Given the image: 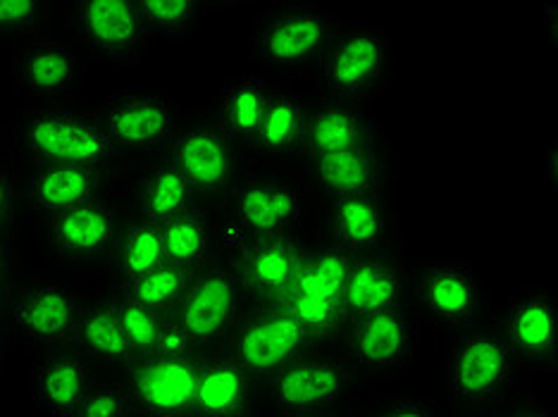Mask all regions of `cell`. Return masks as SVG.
<instances>
[{
  "label": "cell",
  "instance_id": "1",
  "mask_svg": "<svg viewBox=\"0 0 558 417\" xmlns=\"http://www.w3.org/2000/svg\"><path fill=\"white\" fill-rule=\"evenodd\" d=\"M439 372L447 396L473 410H509L532 398L535 372L506 344L499 324L492 322L449 336Z\"/></svg>",
  "mask_w": 558,
  "mask_h": 417
},
{
  "label": "cell",
  "instance_id": "2",
  "mask_svg": "<svg viewBox=\"0 0 558 417\" xmlns=\"http://www.w3.org/2000/svg\"><path fill=\"white\" fill-rule=\"evenodd\" d=\"M12 144H20L36 165H82L106 170L124 154L110 142L92 98H62L48 106H32L15 130Z\"/></svg>",
  "mask_w": 558,
  "mask_h": 417
},
{
  "label": "cell",
  "instance_id": "3",
  "mask_svg": "<svg viewBox=\"0 0 558 417\" xmlns=\"http://www.w3.org/2000/svg\"><path fill=\"white\" fill-rule=\"evenodd\" d=\"M339 20L315 3H272L253 17L244 53L263 77L296 79L315 72Z\"/></svg>",
  "mask_w": 558,
  "mask_h": 417
},
{
  "label": "cell",
  "instance_id": "4",
  "mask_svg": "<svg viewBox=\"0 0 558 417\" xmlns=\"http://www.w3.org/2000/svg\"><path fill=\"white\" fill-rule=\"evenodd\" d=\"M313 74L315 96L371 106L395 79V41L383 22H339Z\"/></svg>",
  "mask_w": 558,
  "mask_h": 417
},
{
  "label": "cell",
  "instance_id": "5",
  "mask_svg": "<svg viewBox=\"0 0 558 417\" xmlns=\"http://www.w3.org/2000/svg\"><path fill=\"white\" fill-rule=\"evenodd\" d=\"M413 312L423 327L456 336L492 322L489 289L473 262L433 256L409 265Z\"/></svg>",
  "mask_w": 558,
  "mask_h": 417
},
{
  "label": "cell",
  "instance_id": "6",
  "mask_svg": "<svg viewBox=\"0 0 558 417\" xmlns=\"http://www.w3.org/2000/svg\"><path fill=\"white\" fill-rule=\"evenodd\" d=\"M62 10L70 41L108 70L138 68L156 46L136 0H77Z\"/></svg>",
  "mask_w": 558,
  "mask_h": 417
},
{
  "label": "cell",
  "instance_id": "7",
  "mask_svg": "<svg viewBox=\"0 0 558 417\" xmlns=\"http://www.w3.org/2000/svg\"><path fill=\"white\" fill-rule=\"evenodd\" d=\"M361 377L341 351L313 346L268 382L277 415L353 413L359 403Z\"/></svg>",
  "mask_w": 558,
  "mask_h": 417
},
{
  "label": "cell",
  "instance_id": "8",
  "mask_svg": "<svg viewBox=\"0 0 558 417\" xmlns=\"http://www.w3.org/2000/svg\"><path fill=\"white\" fill-rule=\"evenodd\" d=\"M351 262L353 258L337 244L306 250L296 282L282 303L315 346L332 344L344 332V286Z\"/></svg>",
  "mask_w": 558,
  "mask_h": 417
},
{
  "label": "cell",
  "instance_id": "9",
  "mask_svg": "<svg viewBox=\"0 0 558 417\" xmlns=\"http://www.w3.org/2000/svg\"><path fill=\"white\" fill-rule=\"evenodd\" d=\"M341 356L359 377L389 379L415 363L423 344V324L411 306L365 315L344 327Z\"/></svg>",
  "mask_w": 558,
  "mask_h": 417
},
{
  "label": "cell",
  "instance_id": "10",
  "mask_svg": "<svg viewBox=\"0 0 558 417\" xmlns=\"http://www.w3.org/2000/svg\"><path fill=\"white\" fill-rule=\"evenodd\" d=\"M98 115L122 154H160L170 148L182 110L158 88L134 84L100 100Z\"/></svg>",
  "mask_w": 558,
  "mask_h": 417
},
{
  "label": "cell",
  "instance_id": "11",
  "mask_svg": "<svg viewBox=\"0 0 558 417\" xmlns=\"http://www.w3.org/2000/svg\"><path fill=\"white\" fill-rule=\"evenodd\" d=\"M230 358L253 382H270L315 344L284 306H263L239 320L230 334Z\"/></svg>",
  "mask_w": 558,
  "mask_h": 417
},
{
  "label": "cell",
  "instance_id": "12",
  "mask_svg": "<svg viewBox=\"0 0 558 417\" xmlns=\"http://www.w3.org/2000/svg\"><path fill=\"white\" fill-rule=\"evenodd\" d=\"M168 150L196 198L230 196L239 180L236 154L215 118L206 112H182Z\"/></svg>",
  "mask_w": 558,
  "mask_h": 417
},
{
  "label": "cell",
  "instance_id": "13",
  "mask_svg": "<svg viewBox=\"0 0 558 417\" xmlns=\"http://www.w3.org/2000/svg\"><path fill=\"white\" fill-rule=\"evenodd\" d=\"M10 74L27 106H48L70 98L86 74L82 50L62 36L34 34L10 53Z\"/></svg>",
  "mask_w": 558,
  "mask_h": 417
},
{
  "label": "cell",
  "instance_id": "14",
  "mask_svg": "<svg viewBox=\"0 0 558 417\" xmlns=\"http://www.w3.org/2000/svg\"><path fill=\"white\" fill-rule=\"evenodd\" d=\"M198 370V351L138 358L122 379L136 417H194Z\"/></svg>",
  "mask_w": 558,
  "mask_h": 417
},
{
  "label": "cell",
  "instance_id": "15",
  "mask_svg": "<svg viewBox=\"0 0 558 417\" xmlns=\"http://www.w3.org/2000/svg\"><path fill=\"white\" fill-rule=\"evenodd\" d=\"M241 301H244V289L239 272L222 265L203 268L172 312V320L182 327L194 348L201 351L234 332L241 320Z\"/></svg>",
  "mask_w": 558,
  "mask_h": 417
},
{
  "label": "cell",
  "instance_id": "16",
  "mask_svg": "<svg viewBox=\"0 0 558 417\" xmlns=\"http://www.w3.org/2000/svg\"><path fill=\"white\" fill-rule=\"evenodd\" d=\"M230 220L246 242L260 236L291 234L303 218V196L272 176H239L230 192Z\"/></svg>",
  "mask_w": 558,
  "mask_h": 417
},
{
  "label": "cell",
  "instance_id": "17",
  "mask_svg": "<svg viewBox=\"0 0 558 417\" xmlns=\"http://www.w3.org/2000/svg\"><path fill=\"white\" fill-rule=\"evenodd\" d=\"M315 188L327 198L344 196H387L391 198L399 182V162L383 142L341 154L311 158Z\"/></svg>",
  "mask_w": 558,
  "mask_h": 417
},
{
  "label": "cell",
  "instance_id": "18",
  "mask_svg": "<svg viewBox=\"0 0 558 417\" xmlns=\"http://www.w3.org/2000/svg\"><path fill=\"white\" fill-rule=\"evenodd\" d=\"M499 330L515 356L532 372L556 370L558 308L544 289H527L506 298Z\"/></svg>",
  "mask_w": 558,
  "mask_h": 417
},
{
  "label": "cell",
  "instance_id": "19",
  "mask_svg": "<svg viewBox=\"0 0 558 417\" xmlns=\"http://www.w3.org/2000/svg\"><path fill=\"white\" fill-rule=\"evenodd\" d=\"M84 306L80 296L62 284H36L12 308L17 336L34 353L72 348Z\"/></svg>",
  "mask_w": 558,
  "mask_h": 417
},
{
  "label": "cell",
  "instance_id": "20",
  "mask_svg": "<svg viewBox=\"0 0 558 417\" xmlns=\"http://www.w3.org/2000/svg\"><path fill=\"white\" fill-rule=\"evenodd\" d=\"M96 382V363L74 348L34 353L27 375L29 396L46 417H72Z\"/></svg>",
  "mask_w": 558,
  "mask_h": 417
},
{
  "label": "cell",
  "instance_id": "21",
  "mask_svg": "<svg viewBox=\"0 0 558 417\" xmlns=\"http://www.w3.org/2000/svg\"><path fill=\"white\" fill-rule=\"evenodd\" d=\"M409 265L399 242L371 256L353 258L344 286L347 322L409 306Z\"/></svg>",
  "mask_w": 558,
  "mask_h": 417
},
{
  "label": "cell",
  "instance_id": "22",
  "mask_svg": "<svg viewBox=\"0 0 558 417\" xmlns=\"http://www.w3.org/2000/svg\"><path fill=\"white\" fill-rule=\"evenodd\" d=\"M383 138L385 132L371 112V106L344 103V100L323 96H313L306 100L303 156H332L341 154V150L377 144Z\"/></svg>",
  "mask_w": 558,
  "mask_h": 417
},
{
  "label": "cell",
  "instance_id": "23",
  "mask_svg": "<svg viewBox=\"0 0 558 417\" xmlns=\"http://www.w3.org/2000/svg\"><path fill=\"white\" fill-rule=\"evenodd\" d=\"M306 248L294 234L260 236L241 246V289L265 306H282L301 272Z\"/></svg>",
  "mask_w": 558,
  "mask_h": 417
},
{
  "label": "cell",
  "instance_id": "24",
  "mask_svg": "<svg viewBox=\"0 0 558 417\" xmlns=\"http://www.w3.org/2000/svg\"><path fill=\"white\" fill-rule=\"evenodd\" d=\"M335 238L351 258L395 246L397 230L387 196H344L335 200Z\"/></svg>",
  "mask_w": 558,
  "mask_h": 417
},
{
  "label": "cell",
  "instance_id": "25",
  "mask_svg": "<svg viewBox=\"0 0 558 417\" xmlns=\"http://www.w3.org/2000/svg\"><path fill=\"white\" fill-rule=\"evenodd\" d=\"M50 220V242L60 256L70 260L100 258L112 248L118 234V218L104 198L53 214Z\"/></svg>",
  "mask_w": 558,
  "mask_h": 417
},
{
  "label": "cell",
  "instance_id": "26",
  "mask_svg": "<svg viewBox=\"0 0 558 417\" xmlns=\"http://www.w3.org/2000/svg\"><path fill=\"white\" fill-rule=\"evenodd\" d=\"M253 408V379L230 353L201 356L194 394V417H248Z\"/></svg>",
  "mask_w": 558,
  "mask_h": 417
},
{
  "label": "cell",
  "instance_id": "27",
  "mask_svg": "<svg viewBox=\"0 0 558 417\" xmlns=\"http://www.w3.org/2000/svg\"><path fill=\"white\" fill-rule=\"evenodd\" d=\"M272 91V79L263 74H236L222 82L215 96V122L232 144L253 146Z\"/></svg>",
  "mask_w": 558,
  "mask_h": 417
},
{
  "label": "cell",
  "instance_id": "28",
  "mask_svg": "<svg viewBox=\"0 0 558 417\" xmlns=\"http://www.w3.org/2000/svg\"><path fill=\"white\" fill-rule=\"evenodd\" d=\"M104 172L82 165H36L29 180V206L48 218L80 208L100 198Z\"/></svg>",
  "mask_w": 558,
  "mask_h": 417
},
{
  "label": "cell",
  "instance_id": "29",
  "mask_svg": "<svg viewBox=\"0 0 558 417\" xmlns=\"http://www.w3.org/2000/svg\"><path fill=\"white\" fill-rule=\"evenodd\" d=\"M303 138H306V98L287 86H275L253 148L265 158H294L303 156Z\"/></svg>",
  "mask_w": 558,
  "mask_h": 417
},
{
  "label": "cell",
  "instance_id": "30",
  "mask_svg": "<svg viewBox=\"0 0 558 417\" xmlns=\"http://www.w3.org/2000/svg\"><path fill=\"white\" fill-rule=\"evenodd\" d=\"M72 348L92 363L116 365V368H132L138 360L134 346L122 330L112 301L84 306Z\"/></svg>",
  "mask_w": 558,
  "mask_h": 417
},
{
  "label": "cell",
  "instance_id": "31",
  "mask_svg": "<svg viewBox=\"0 0 558 417\" xmlns=\"http://www.w3.org/2000/svg\"><path fill=\"white\" fill-rule=\"evenodd\" d=\"M192 206H196L192 186L186 184L182 172L177 170L170 150H160L142 182L138 218L165 226Z\"/></svg>",
  "mask_w": 558,
  "mask_h": 417
},
{
  "label": "cell",
  "instance_id": "32",
  "mask_svg": "<svg viewBox=\"0 0 558 417\" xmlns=\"http://www.w3.org/2000/svg\"><path fill=\"white\" fill-rule=\"evenodd\" d=\"M138 12L154 39L182 44L215 12L236 8L241 3H203V0H136Z\"/></svg>",
  "mask_w": 558,
  "mask_h": 417
},
{
  "label": "cell",
  "instance_id": "33",
  "mask_svg": "<svg viewBox=\"0 0 558 417\" xmlns=\"http://www.w3.org/2000/svg\"><path fill=\"white\" fill-rule=\"evenodd\" d=\"M165 260L192 272H201L213 253V232L208 212L203 206H192L180 218L162 226Z\"/></svg>",
  "mask_w": 558,
  "mask_h": 417
},
{
  "label": "cell",
  "instance_id": "34",
  "mask_svg": "<svg viewBox=\"0 0 558 417\" xmlns=\"http://www.w3.org/2000/svg\"><path fill=\"white\" fill-rule=\"evenodd\" d=\"M194 277L196 272L165 260L156 270L138 277L136 282L124 284V294L150 310L172 315L177 306L182 303V298L186 296Z\"/></svg>",
  "mask_w": 558,
  "mask_h": 417
},
{
  "label": "cell",
  "instance_id": "35",
  "mask_svg": "<svg viewBox=\"0 0 558 417\" xmlns=\"http://www.w3.org/2000/svg\"><path fill=\"white\" fill-rule=\"evenodd\" d=\"M118 262L124 284L156 270L165 262V234L162 224L138 218L126 226L118 246Z\"/></svg>",
  "mask_w": 558,
  "mask_h": 417
},
{
  "label": "cell",
  "instance_id": "36",
  "mask_svg": "<svg viewBox=\"0 0 558 417\" xmlns=\"http://www.w3.org/2000/svg\"><path fill=\"white\" fill-rule=\"evenodd\" d=\"M112 306H116L122 330H124L126 339H130V344L134 346L136 356L138 358L156 356L158 348H160L162 334H165V327H168L170 315L150 310V308L142 306V303H136L134 298H130L126 294H122V296L112 301Z\"/></svg>",
  "mask_w": 558,
  "mask_h": 417
},
{
  "label": "cell",
  "instance_id": "37",
  "mask_svg": "<svg viewBox=\"0 0 558 417\" xmlns=\"http://www.w3.org/2000/svg\"><path fill=\"white\" fill-rule=\"evenodd\" d=\"M353 417H447L435 403L425 394H417L413 389L387 391V394H373L359 398Z\"/></svg>",
  "mask_w": 558,
  "mask_h": 417
},
{
  "label": "cell",
  "instance_id": "38",
  "mask_svg": "<svg viewBox=\"0 0 558 417\" xmlns=\"http://www.w3.org/2000/svg\"><path fill=\"white\" fill-rule=\"evenodd\" d=\"M72 417H136V413L122 379H104L88 391Z\"/></svg>",
  "mask_w": 558,
  "mask_h": 417
},
{
  "label": "cell",
  "instance_id": "39",
  "mask_svg": "<svg viewBox=\"0 0 558 417\" xmlns=\"http://www.w3.org/2000/svg\"><path fill=\"white\" fill-rule=\"evenodd\" d=\"M48 10L50 5L44 0H15V3L3 0L0 3V36L5 39L34 36L48 22Z\"/></svg>",
  "mask_w": 558,
  "mask_h": 417
},
{
  "label": "cell",
  "instance_id": "40",
  "mask_svg": "<svg viewBox=\"0 0 558 417\" xmlns=\"http://www.w3.org/2000/svg\"><path fill=\"white\" fill-rule=\"evenodd\" d=\"M15 196H17V172H15V144L10 142L0 146V230L8 232L15 214Z\"/></svg>",
  "mask_w": 558,
  "mask_h": 417
},
{
  "label": "cell",
  "instance_id": "41",
  "mask_svg": "<svg viewBox=\"0 0 558 417\" xmlns=\"http://www.w3.org/2000/svg\"><path fill=\"white\" fill-rule=\"evenodd\" d=\"M501 417H556L551 408L542 406L535 398H527L523 403H518V406L504 410Z\"/></svg>",
  "mask_w": 558,
  "mask_h": 417
},
{
  "label": "cell",
  "instance_id": "42",
  "mask_svg": "<svg viewBox=\"0 0 558 417\" xmlns=\"http://www.w3.org/2000/svg\"><path fill=\"white\" fill-rule=\"evenodd\" d=\"M544 172H547L549 188H554L556 192V186H558V142L556 138H551L547 156H544Z\"/></svg>",
  "mask_w": 558,
  "mask_h": 417
},
{
  "label": "cell",
  "instance_id": "43",
  "mask_svg": "<svg viewBox=\"0 0 558 417\" xmlns=\"http://www.w3.org/2000/svg\"><path fill=\"white\" fill-rule=\"evenodd\" d=\"M544 24H547V44L549 53L556 50V34H558V8L556 5H544Z\"/></svg>",
  "mask_w": 558,
  "mask_h": 417
},
{
  "label": "cell",
  "instance_id": "44",
  "mask_svg": "<svg viewBox=\"0 0 558 417\" xmlns=\"http://www.w3.org/2000/svg\"><path fill=\"white\" fill-rule=\"evenodd\" d=\"M0 274L8 277V242L3 230H0Z\"/></svg>",
  "mask_w": 558,
  "mask_h": 417
},
{
  "label": "cell",
  "instance_id": "45",
  "mask_svg": "<svg viewBox=\"0 0 558 417\" xmlns=\"http://www.w3.org/2000/svg\"><path fill=\"white\" fill-rule=\"evenodd\" d=\"M5 142H10V126L3 118H0V146H3Z\"/></svg>",
  "mask_w": 558,
  "mask_h": 417
},
{
  "label": "cell",
  "instance_id": "46",
  "mask_svg": "<svg viewBox=\"0 0 558 417\" xmlns=\"http://www.w3.org/2000/svg\"><path fill=\"white\" fill-rule=\"evenodd\" d=\"M277 417H349L347 413H327V415H277Z\"/></svg>",
  "mask_w": 558,
  "mask_h": 417
},
{
  "label": "cell",
  "instance_id": "47",
  "mask_svg": "<svg viewBox=\"0 0 558 417\" xmlns=\"http://www.w3.org/2000/svg\"><path fill=\"white\" fill-rule=\"evenodd\" d=\"M5 358V336H3V327H0V365H3Z\"/></svg>",
  "mask_w": 558,
  "mask_h": 417
},
{
  "label": "cell",
  "instance_id": "48",
  "mask_svg": "<svg viewBox=\"0 0 558 417\" xmlns=\"http://www.w3.org/2000/svg\"><path fill=\"white\" fill-rule=\"evenodd\" d=\"M5 289H8V277L0 274V303L5 298Z\"/></svg>",
  "mask_w": 558,
  "mask_h": 417
}]
</instances>
